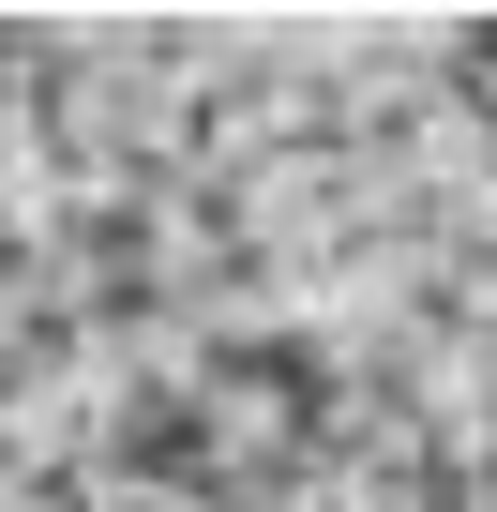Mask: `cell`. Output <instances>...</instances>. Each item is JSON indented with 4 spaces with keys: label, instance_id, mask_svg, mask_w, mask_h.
Segmentation results:
<instances>
[{
    "label": "cell",
    "instance_id": "obj_1",
    "mask_svg": "<svg viewBox=\"0 0 497 512\" xmlns=\"http://www.w3.org/2000/svg\"><path fill=\"white\" fill-rule=\"evenodd\" d=\"M196 452H211V407L196 392H121L106 407V467L121 482H196Z\"/></svg>",
    "mask_w": 497,
    "mask_h": 512
}]
</instances>
